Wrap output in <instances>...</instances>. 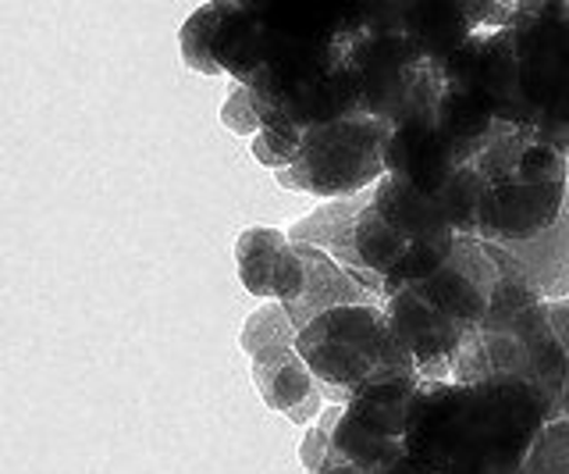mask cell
I'll list each match as a JSON object with an SVG mask.
<instances>
[{"label": "cell", "mask_w": 569, "mask_h": 474, "mask_svg": "<svg viewBox=\"0 0 569 474\" xmlns=\"http://www.w3.org/2000/svg\"><path fill=\"white\" fill-rule=\"evenodd\" d=\"M548 425L541 393L520 378L423 382L406 456L417 474H520Z\"/></svg>", "instance_id": "cell-1"}, {"label": "cell", "mask_w": 569, "mask_h": 474, "mask_svg": "<svg viewBox=\"0 0 569 474\" xmlns=\"http://www.w3.org/2000/svg\"><path fill=\"white\" fill-rule=\"evenodd\" d=\"M467 58L498 126L569 157V0H516L502 29L467 40Z\"/></svg>", "instance_id": "cell-2"}, {"label": "cell", "mask_w": 569, "mask_h": 474, "mask_svg": "<svg viewBox=\"0 0 569 474\" xmlns=\"http://www.w3.org/2000/svg\"><path fill=\"white\" fill-rule=\"evenodd\" d=\"M388 126L385 171L427 197H438L459 171L477 165L498 121L473 79L467 43L427 68Z\"/></svg>", "instance_id": "cell-3"}, {"label": "cell", "mask_w": 569, "mask_h": 474, "mask_svg": "<svg viewBox=\"0 0 569 474\" xmlns=\"http://www.w3.org/2000/svg\"><path fill=\"white\" fill-rule=\"evenodd\" d=\"M488 250L498 265V286L488 314L462 343L452 364V382L485 378H520L541 393L548 417H562V399L569 393V357L551 325L548 300L498 254Z\"/></svg>", "instance_id": "cell-4"}, {"label": "cell", "mask_w": 569, "mask_h": 474, "mask_svg": "<svg viewBox=\"0 0 569 474\" xmlns=\"http://www.w3.org/2000/svg\"><path fill=\"white\" fill-rule=\"evenodd\" d=\"M498 265L488 243L459 236L449 260L423 283L406 286L385 304L396 343L427 382H452L462 343L480 325L498 286Z\"/></svg>", "instance_id": "cell-5"}, {"label": "cell", "mask_w": 569, "mask_h": 474, "mask_svg": "<svg viewBox=\"0 0 569 474\" xmlns=\"http://www.w3.org/2000/svg\"><path fill=\"white\" fill-rule=\"evenodd\" d=\"M477 239L530 243L562 218L569 197V157L527 129L498 126L477 157Z\"/></svg>", "instance_id": "cell-6"}, {"label": "cell", "mask_w": 569, "mask_h": 474, "mask_svg": "<svg viewBox=\"0 0 569 474\" xmlns=\"http://www.w3.org/2000/svg\"><path fill=\"white\" fill-rule=\"evenodd\" d=\"M456 228L441 197H427L399 175L370 189L356 218V257L370 275V293L385 307L406 286L431 278L456 250Z\"/></svg>", "instance_id": "cell-7"}, {"label": "cell", "mask_w": 569, "mask_h": 474, "mask_svg": "<svg viewBox=\"0 0 569 474\" xmlns=\"http://www.w3.org/2000/svg\"><path fill=\"white\" fill-rule=\"evenodd\" d=\"M299 354L310 364L317 389L331 407H346L352 393L388 372H417L391 336L381 304L335 307L299 332Z\"/></svg>", "instance_id": "cell-8"}, {"label": "cell", "mask_w": 569, "mask_h": 474, "mask_svg": "<svg viewBox=\"0 0 569 474\" xmlns=\"http://www.w3.org/2000/svg\"><path fill=\"white\" fill-rule=\"evenodd\" d=\"M423 382L417 372H388L360 385L335 425L328 467L349 464L360 474H417L406 456V428Z\"/></svg>", "instance_id": "cell-9"}, {"label": "cell", "mask_w": 569, "mask_h": 474, "mask_svg": "<svg viewBox=\"0 0 569 474\" xmlns=\"http://www.w3.org/2000/svg\"><path fill=\"white\" fill-rule=\"evenodd\" d=\"M388 121L370 115H346L313 126L302 136L296 165L289 168L299 192L320 200H349L370 192L385 179Z\"/></svg>", "instance_id": "cell-10"}, {"label": "cell", "mask_w": 569, "mask_h": 474, "mask_svg": "<svg viewBox=\"0 0 569 474\" xmlns=\"http://www.w3.org/2000/svg\"><path fill=\"white\" fill-rule=\"evenodd\" d=\"M239 343L253 364V385L271 411L289 414L317 393V378L299 354V328L278 300L260 304L246 318Z\"/></svg>", "instance_id": "cell-11"}, {"label": "cell", "mask_w": 569, "mask_h": 474, "mask_svg": "<svg viewBox=\"0 0 569 474\" xmlns=\"http://www.w3.org/2000/svg\"><path fill=\"white\" fill-rule=\"evenodd\" d=\"M367 204H370V192H360V197H349V200H328V204L313 207L310 215L296 218L284 233H289L292 243H307V247H317L328 257H335L338 265L370 293V275L360 265V257H356V243H352L356 218H360V210ZM373 300H378V296H373Z\"/></svg>", "instance_id": "cell-12"}, {"label": "cell", "mask_w": 569, "mask_h": 474, "mask_svg": "<svg viewBox=\"0 0 569 474\" xmlns=\"http://www.w3.org/2000/svg\"><path fill=\"white\" fill-rule=\"evenodd\" d=\"M491 247L502 254L509 265L520 271L527 283L538 289L548 304L569 300V197L562 207V218L530 243H506Z\"/></svg>", "instance_id": "cell-13"}, {"label": "cell", "mask_w": 569, "mask_h": 474, "mask_svg": "<svg viewBox=\"0 0 569 474\" xmlns=\"http://www.w3.org/2000/svg\"><path fill=\"white\" fill-rule=\"evenodd\" d=\"M296 250L307 265V286H302V296L296 304H289L292 325L302 332L310 322H317L320 314H328L335 307H356V304H378L373 296L356 283V278L338 265L335 257H328L325 250L307 247V243H296Z\"/></svg>", "instance_id": "cell-14"}, {"label": "cell", "mask_w": 569, "mask_h": 474, "mask_svg": "<svg viewBox=\"0 0 569 474\" xmlns=\"http://www.w3.org/2000/svg\"><path fill=\"white\" fill-rule=\"evenodd\" d=\"M289 247H292V239H289V233H281V228H267V225L242 228L236 239V268H239L242 289L271 304L274 300V275L281 265V254Z\"/></svg>", "instance_id": "cell-15"}, {"label": "cell", "mask_w": 569, "mask_h": 474, "mask_svg": "<svg viewBox=\"0 0 569 474\" xmlns=\"http://www.w3.org/2000/svg\"><path fill=\"white\" fill-rule=\"evenodd\" d=\"M530 467L538 474H569V425L562 417L545 428L541 443L530 453Z\"/></svg>", "instance_id": "cell-16"}, {"label": "cell", "mask_w": 569, "mask_h": 474, "mask_svg": "<svg viewBox=\"0 0 569 474\" xmlns=\"http://www.w3.org/2000/svg\"><path fill=\"white\" fill-rule=\"evenodd\" d=\"M338 417H342V407H328L325 414H320L317 428L307 432V438H302L299 446V461L302 467H307V474H320L328 467V456H331V435H335V425Z\"/></svg>", "instance_id": "cell-17"}, {"label": "cell", "mask_w": 569, "mask_h": 474, "mask_svg": "<svg viewBox=\"0 0 569 474\" xmlns=\"http://www.w3.org/2000/svg\"><path fill=\"white\" fill-rule=\"evenodd\" d=\"M221 126L239 136H249V139L263 132V121H260V115L253 108V97H249L246 86L236 82V90H231L228 100L221 103Z\"/></svg>", "instance_id": "cell-18"}, {"label": "cell", "mask_w": 569, "mask_h": 474, "mask_svg": "<svg viewBox=\"0 0 569 474\" xmlns=\"http://www.w3.org/2000/svg\"><path fill=\"white\" fill-rule=\"evenodd\" d=\"M325 403H328V399H325V393L317 389V393H313L310 399H302L299 407H296V411H289V414H284V417H289L292 425H310V421H313L317 414H325Z\"/></svg>", "instance_id": "cell-19"}, {"label": "cell", "mask_w": 569, "mask_h": 474, "mask_svg": "<svg viewBox=\"0 0 569 474\" xmlns=\"http://www.w3.org/2000/svg\"><path fill=\"white\" fill-rule=\"evenodd\" d=\"M548 310H551V325H556V332H559V343H562L566 357H569V300L548 304Z\"/></svg>", "instance_id": "cell-20"}, {"label": "cell", "mask_w": 569, "mask_h": 474, "mask_svg": "<svg viewBox=\"0 0 569 474\" xmlns=\"http://www.w3.org/2000/svg\"><path fill=\"white\" fill-rule=\"evenodd\" d=\"M274 182H278V186H284V189H299L289 168H284V171H274Z\"/></svg>", "instance_id": "cell-21"}, {"label": "cell", "mask_w": 569, "mask_h": 474, "mask_svg": "<svg viewBox=\"0 0 569 474\" xmlns=\"http://www.w3.org/2000/svg\"><path fill=\"white\" fill-rule=\"evenodd\" d=\"M320 474H360L356 467H349V464H331V467H325Z\"/></svg>", "instance_id": "cell-22"}, {"label": "cell", "mask_w": 569, "mask_h": 474, "mask_svg": "<svg viewBox=\"0 0 569 474\" xmlns=\"http://www.w3.org/2000/svg\"><path fill=\"white\" fill-rule=\"evenodd\" d=\"M562 421L569 425V393H566V399H562Z\"/></svg>", "instance_id": "cell-23"}, {"label": "cell", "mask_w": 569, "mask_h": 474, "mask_svg": "<svg viewBox=\"0 0 569 474\" xmlns=\"http://www.w3.org/2000/svg\"><path fill=\"white\" fill-rule=\"evenodd\" d=\"M520 474H538V471H533V467H530V461H527V467H523Z\"/></svg>", "instance_id": "cell-24"}]
</instances>
